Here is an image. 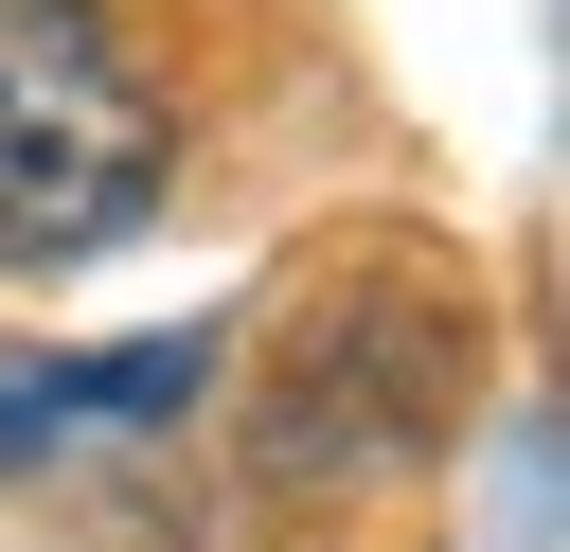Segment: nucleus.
I'll return each mask as SVG.
<instances>
[{"label":"nucleus","instance_id":"obj_3","mask_svg":"<svg viewBox=\"0 0 570 552\" xmlns=\"http://www.w3.org/2000/svg\"><path fill=\"white\" fill-rule=\"evenodd\" d=\"M214 392V338H125V356H0V463H36L53 427H160Z\"/></svg>","mask_w":570,"mask_h":552},{"label":"nucleus","instance_id":"obj_2","mask_svg":"<svg viewBox=\"0 0 570 552\" xmlns=\"http://www.w3.org/2000/svg\"><path fill=\"white\" fill-rule=\"evenodd\" d=\"M463 374H481V321H463L445 267H410V303H338L321 285L303 338H285V392H267V463L285 481H374V463L445 445Z\"/></svg>","mask_w":570,"mask_h":552},{"label":"nucleus","instance_id":"obj_1","mask_svg":"<svg viewBox=\"0 0 570 552\" xmlns=\"http://www.w3.org/2000/svg\"><path fill=\"white\" fill-rule=\"evenodd\" d=\"M160 89L107 0H0V267H89L160 214Z\"/></svg>","mask_w":570,"mask_h":552}]
</instances>
